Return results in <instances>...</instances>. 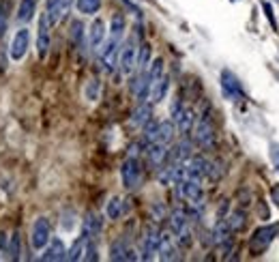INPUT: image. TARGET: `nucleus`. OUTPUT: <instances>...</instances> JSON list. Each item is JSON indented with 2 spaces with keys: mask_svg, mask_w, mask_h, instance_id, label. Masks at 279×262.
Wrapping results in <instances>:
<instances>
[{
  "mask_svg": "<svg viewBox=\"0 0 279 262\" xmlns=\"http://www.w3.org/2000/svg\"><path fill=\"white\" fill-rule=\"evenodd\" d=\"M123 39L121 37H109L103 41L101 49H99V61H101V69L106 73H114V69L118 67V54H121Z\"/></svg>",
  "mask_w": 279,
  "mask_h": 262,
  "instance_id": "obj_1",
  "label": "nucleus"
},
{
  "mask_svg": "<svg viewBox=\"0 0 279 262\" xmlns=\"http://www.w3.org/2000/svg\"><path fill=\"white\" fill-rule=\"evenodd\" d=\"M170 232L181 245L191 243V230H189V215L185 209L176 206L170 213Z\"/></svg>",
  "mask_w": 279,
  "mask_h": 262,
  "instance_id": "obj_2",
  "label": "nucleus"
},
{
  "mask_svg": "<svg viewBox=\"0 0 279 262\" xmlns=\"http://www.w3.org/2000/svg\"><path fill=\"white\" fill-rule=\"evenodd\" d=\"M138 37L131 34L127 41H123L121 46V54H118V69L124 73V76H131L138 67Z\"/></svg>",
  "mask_w": 279,
  "mask_h": 262,
  "instance_id": "obj_3",
  "label": "nucleus"
},
{
  "mask_svg": "<svg viewBox=\"0 0 279 262\" xmlns=\"http://www.w3.org/2000/svg\"><path fill=\"white\" fill-rule=\"evenodd\" d=\"M193 142H196L200 148H213L215 146V127H213V123L208 121L206 116H200L196 123H193Z\"/></svg>",
  "mask_w": 279,
  "mask_h": 262,
  "instance_id": "obj_4",
  "label": "nucleus"
},
{
  "mask_svg": "<svg viewBox=\"0 0 279 262\" xmlns=\"http://www.w3.org/2000/svg\"><path fill=\"white\" fill-rule=\"evenodd\" d=\"M121 179H123V187L129 191H136L142 185V168H140L138 157H127L124 159V164L121 168Z\"/></svg>",
  "mask_w": 279,
  "mask_h": 262,
  "instance_id": "obj_5",
  "label": "nucleus"
},
{
  "mask_svg": "<svg viewBox=\"0 0 279 262\" xmlns=\"http://www.w3.org/2000/svg\"><path fill=\"white\" fill-rule=\"evenodd\" d=\"M279 234V224H271V226H260L256 232H253L251 241H249V247H251L253 254H262L268 245L275 241V236Z\"/></svg>",
  "mask_w": 279,
  "mask_h": 262,
  "instance_id": "obj_6",
  "label": "nucleus"
},
{
  "mask_svg": "<svg viewBox=\"0 0 279 262\" xmlns=\"http://www.w3.org/2000/svg\"><path fill=\"white\" fill-rule=\"evenodd\" d=\"M52 241V226L46 217H37V221L32 224L31 230V245L34 251L46 249V245Z\"/></svg>",
  "mask_w": 279,
  "mask_h": 262,
  "instance_id": "obj_7",
  "label": "nucleus"
},
{
  "mask_svg": "<svg viewBox=\"0 0 279 262\" xmlns=\"http://www.w3.org/2000/svg\"><path fill=\"white\" fill-rule=\"evenodd\" d=\"M202 181L196 179H183L181 183H176V194L178 198H185L191 204H202L204 200V191H202Z\"/></svg>",
  "mask_w": 279,
  "mask_h": 262,
  "instance_id": "obj_8",
  "label": "nucleus"
},
{
  "mask_svg": "<svg viewBox=\"0 0 279 262\" xmlns=\"http://www.w3.org/2000/svg\"><path fill=\"white\" fill-rule=\"evenodd\" d=\"M221 92H223V97L230 99V101H238V99H243L241 82H238V77L234 76L232 71H228V69H223V71H221Z\"/></svg>",
  "mask_w": 279,
  "mask_h": 262,
  "instance_id": "obj_9",
  "label": "nucleus"
},
{
  "mask_svg": "<svg viewBox=\"0 0 279 262\" xmlns=\"http://www.w3.org/2000/svg\"><path fill=\"white\" fill-rule=\"evenodd\" d=\"M159 239H161V232H159L155 226H148L142 236V256H140V260L155 258L157 249H159Z\"/></svg>",
  "mask_w": 279,
  "mask_h": 262,
  "instance_id": "obj_10",
  "label": "nucleus"
},
{
  "mask_svg": "<svg viewBox=\"0 0 279 262\" xmlns=\"http://www.w3.org/2000/svg\"><path fill=\"white\" fill-rule=\"evenodd\" d=\"M49 28H52V24H49L47 13L43 11L41 17H39V34H37V54H39V58H46L47 52H49Z\"/></svg>",
  "mask_w": 279,
  "mask_h": 262,
  "instance_id": "obj_11",
  "label": "nucleus"
},
{
  "mask_svg": "<svg viewBox=\"0 0 279 262\" xmlns=\"http://www.w3.org/2000/svg\"><path fill=\"white\" fill-rule=\"evenodd\" d=\"M146 159L153 168L166 166V161L170 159L168 144H163V142H151V144H146Z\"/></svg>",
  "mask_w": 279,
  "mask_h": 262,
  "instance_id": "obj_12",
  "label": "nucleus"
},
{
  "mask_svg": "<svg viewBox=\"0 0 279 262\" xmlns=\"http://www.w3.org/2000/svg\"><path fill=\"white\" fill-rule=\"evenodd\" d=\"M28 43H31V32H28V28H19L16 32V37H13V41H11V49H9L13 61H22V58L26 56Z\"/></svg>",
  "mask_w": 279,
  "mask_h": 262,
  "instance_id": "obj_13",
  "label": "nucleus"
},
{
  "mask_svg": "<svg viewBox=\"0 0 279 262\" xmlns=\"http://www.w3.org/2000/svg\"><path fill=\"white\" fill-rule=\"evenodd\" d=\"M103 41H106V22L103 19H94L91 24V31H88V49L93 54H99Z\"/></svg>",
  "mask_w": 279,
  "mask_h": 262,
  "instance_id": "obj_14",
  "label": "nucleus"
},
{
  "mask_svg": "<svg viewBox=\"0 0 279 262\" xmlns=\"http://www.w3.org/2000/svg\"><path fill=\"white\" fill-rule=\"evenodd\" d=\"M157 258L159 260H176L178 258V247L174 243V234L172 232H161L159 239V249H157Z\"/></svg>",
  "mask_w": 279,
  "mask_h": 262,
  "instance_id": "obj_15",
  "label": "nucleus"
},
{
  "mask_svg": "<svg viewBox=\"0 0 279 262\" xmlns=\"http://www.w3.org/2000/svg\"><path fill=\"white\" fill-rule=\"evenodd\" d=\"M109 260H140V256H136V249H131L124 239H118L109 245Z\"/></svg>",
  "mask_w": 279,
  "mask_h": 262,
  "instance_id": "obj_16",
  "label": "nucleus"
},
{
  "mask_svg": "<svg viewBox=\"0 0 279 262\" xmlns=\"http://www.w3.org/2000/svg\"><path fill=\"white\" fill-rule=\"evenodd\" d=\"M41 260L46 262H61L67 260V249H64V243L61 239H52L46 245V251L41 254Z\"/></svg>",
  "mask_w": 279,
  "mask_h": 262,
  "instance_id": "obj_17",
  "label": "nucleus"
},
{
  "mask_svg": "<svg viewBox=\"0 0 279 262\" xmlns=\"http://www.w3.org/2000/svg\"><path fill=\"white\" fill-rule=\"evenodd\" d=\"M101 215L94 213V211H91V213H86V217H84L82 221V234L86 236V239H97L99 232H101Z\"/></svg>",
  "mask_w": 279,
  "mask_h": 262,
  "instance_id": "obj_18",
  "label": "nucleus"
},
{
  "mask_svg": "<svg viewBox=\"0 0 279 262\" xmlns=\"http://www.w3.org/2000/svg\"><path fill=\"white\" fill-rule=\"evenodd\" d=\"M193 155V142L189 138L183 136V140H178V144L174 146V151H170L172 161H178V164H185V161L191 159Z\"/></svg>",
  "mask_w": 279,
  "mask_h": 262,
  "instance_id": "obj_19",
  "label": "nucleus"
},
{
  "mask_svg": "<svg viewBox=\"0 0 279 262\" xmlns=\"http://www.w3.org/2000/svg\"><path fill=\"white\" fill-rule=\"evenodd\" d=\"M193 123H196V112L191 110V108H183L181 114L174 118V125H176L178 133H183V136H187V133H191L193 129Z\"/></svg>",
  "mask_w": 279,
  "mask_h": 262,
  "instance_id": "obj_20",
  "label": "nucleus"
},
{
  "mask_svg": "<svg viewBox=\"0 0 279 262\" xmlns=\"http://www.w3.org/2000/svg\"><path fill=\"white\" fill-rule=\"evenodd\" d=\"M213 243L219 245V247H223V245L228 247L232 243V230H230V226H228L226 219H219L215 224V228H213Z\"/></svg>",
  "mask_w": 279,
  "mask_h": 262,
  "instance_id": "obj_21",
  "label": "nucleus"
},
{
  "mask_svg": "<svg viewBox=\"0 0 279 262\" xmlns=\"http://www.w3.org/2000/svg\"><path fill=\"white\" fill-rule=\"evenodd\" d=\"M168 88H170V77L163 73V76L159 77L157 82H153V86H151V95H148V99H151L153 106H155V103H161L163 99H166Z\"/></svg>",
  "mask_w": 279,
  "mask_h": 262,
  "instance_id": "obj_22",
  "label": "nucleus"
},
{
  "mask_svg": "<svg viewBox=\"0 0 279 262\" xmlns=\"http://www.w3.org/2000/svg\"><path fill=\"white\" fill-rule=\"evenodd\" d=\"M151 118H153V106H151V103H146V101H140L138 108L133 110V114H131V125L133 127H144Z\"/></svg>",
  "mask_w": 279,
  "mask_h": 262,
  "instance_id": "obj_23",
  "label": "nucleus"
},
{
  "mask_svg": "<svg viewBox=\"0 0 279 262\" xmlns=\"http://www.w3.org/2000/svg\"><path fill=\"white\" fill-rule=\"evenodd\" d=\"M174 136H176V125H174V121H161L159 123V129H157V142H163V144L170 146Z\"/></svg>",
  "mask_w": 279,
  "mask_h": 262,
  "instance_id": "obj_24",
  "label": "nucleus"
},
{
  "mask_svg": "<svg viewBox=\"0 0 279 262\" xmlns=\"http://www.w3.org/2000/svg\"><path fill=\"white\" fill-rule=\"evenodd\" d=\"M86 243L88 239L84 234H79L76 241H73V245L67 249V260L69 262H76V260H84V251H86Z\"/></svg>",
  "mask_w": 279,
  "mask_h": 262,
  "instance_id": "obj_25",
  "label": "nucleus"
},
{
  "mask_svg": "<svg viewBox=\"0 0 279 262\" xmlns=\"http://www.w3.org/2000/svg\"><path fill=\"white\" fill-rule=\"evenodd\" d=\"M124 211H127V204H124L121 198H118V196L109 198V202H108V206H106V213H108L109 219H121Z\"/></svg>",
  "mask_w": 279,
  "mask_h": 262,
  "instance_id": "obj_26",
  "label": "nucleus"
},
{
  "mask_svg": "<svg viewBox=\"0 0 279 262\" xmlns=\"http://www.w3.org/2000/svg\"><path fill=\"white\" fill-rule=\"evenodd\" d=\"M37 11V0H19V9H17V19L19 22H31Z\"/></svg>",
  "mask_w": 279,
  "mask_h": 262,
  "instance_id": "obj_27",
  "label": "nucleus"
},
{
  "mask_svg": "<svg viewBox=\"0 0 279 262\" xmlns=\"http://www.w3.org/2000/svg\"><path fill=\"white\" fill-rule=\"evenodd\" d=\"M228 226H230V230L232 232H241L243 228H245V224H247V215L243 213L241 209H236V211H232L230 215H228Z\"/></svg>",
  "mask_w": 279,
  "mask_h": 262,
  "instance_id": "obj_28",
  "label": "nucleus"
},
{
  "mask_svg": "<svg viewBox=\"0 0 279 262\" xmlns=\"http://www.w3.org/2000/svg\"><path fill=\"white\" fill-rule=\"evenodd\" d=\"M151 65V46L148 43H140L138 47V71H146Z\"/></svg>",
  "mask_w": 279,
  "mask_h": 262,
  "instance_id": "obj_29",
  "label": "nucleus"
},
{
  "mask_svg": "<svg viewBox=\"0 0 279 262\" xmlns=\"http://www.w3.org/2000/svg\"><path fill=\"white\" fill-rule=\"evenodd\" d=\"M76 7L82 15H94L101 9V0H78Z\"/></svg>",
  "mask_w": 279,
  "mask_h": 262,
  "instance_id": "obj_30",
  "label": "nucleus"
},
{
  "mask_svg": "<svg viewBox=\"0 0 279 262\" xmlns=\"http://www.w3.org/2000/svg\"><path fill=\"white\" fill-rule=\"evenodd\" d=\"M146 73H148V80H151V86H153V82H157L159 77L163 76V58H155V61L148 65Z\"/></svg>",
  "mask_w": 279,
  "mask_h": 262,
  "instance_id": "obj_31",
  "label": "nucleus"
},
{
  "mask_svg": "<svg viewBox=\"0 0 279 262\" xmlns=\"http://www.w3.org/2000/svg\"><path fill=\"white\" fill-rule=\"evenodd\" d=\"M71 39L73 43H76V47L84 49V24L76 19V22H71Z\"/></svg>",
  "mask_w": 279,
  "mask_h": 262,
  "instance_id": "obj_32",
  "label": "nucleus"
},
{
  "mask_svg": "<svg viewBox=\"0 0 279 262\" xmlns=\"http://www.w3.org/2000/svg\"><path fill=\"white\" fill-rule=\"evenodd\" d=\"M142 129H144V144L157 142V129H159V123L157 121H153V118H151V121H148Z\"/></svg>",
  "mask_w": 279,
  "mask_h": 262,
  "instance_id": "obj_33",
  "label": "nucleus"
},
{
  "mask_svg": "<svg viewBox=\"0 0 279 262\" xmlns=\"http://www.w3.org/2000/svg\"><path fill=\"white\" fill-rule=\"evenodd\" d=\"M109 34L112 37H121L124 34V17L121 15V13H116V15L112 17V22H109Z\"/></svg>",
  "mask_w": 279,
  "mask_h": 262,
  "instance_id": "obj_34",
  "label": "nucleus"
},
{
  "mask_svg": "<svg viewBox=\"0 0 279 262\" xmlns=\"http://www.w3.org/2000/svg\"><path fill=\"white\" fill-rule=\"evenodd\" d=\"M7 254L11 260L19 258V234H11L9 236V247H7Z\"/></svg>",
  "mask_w": 279,
  "mask_h": 262,
  "instance_id": "obj_35",
  "label": "nucleus"
},
{
  "mask_svg": "<svg viewBox=\"0 0 279 262\" xmlns=\"http://www.w3.org/2000/svg\"><path fill=\"white\" fill-rule=\"evenodd\" d=\"M262 9H264V15H266V19L271 22L273 31H279V24H277V19H275V11H273V7L268 2H262Z\"/></svg>",
  "mask_w": 279,
  "mask_h": 262,
  "instance_id": "obj_36",
  "label": "nucleus"
},
{
  "mask_svg": "<svg viewBox=\"0 0 279 262\" xmlns=\"http://www.w3.org/2000/svg\"><path fill=\"white\" fill-rule=\"evenodd\" d=\"M99 91H101L99 80H91V84H88V88H86V97L91 99V101H94V99L99 97Z\"/></svg>",
  "mask_w": 279,
  "mask_h": 262,
  "instance_id": "obj_37",
  "label": "nucleus"
},
{
  "mask_svg": "<svg viewBox=\"0 0 279 262\" xmlns=\"http://www.w3.org/2000/svg\"><path fill=\"white\" fill-rule=\"evenodd\" d=\"M71 2L73 0H58V17H64L69 13V9H71Z\"/></svg>",
  "mask_w": 279,
  "mask_h": 262,
  "instance_id": "obj_38",
  "label": "nucleus"
},
{
  "mask_svg": "<svg viewBox=\"0 0 279 262\" xmlns=\"http://www.w3.org/2000/svg\"><path fill=\"white\" fill-rule=\"evenodd\" d=\"M268 153H271V161H273V166H275V170L279 172V144H271V148H268Z\"/></svg>",
  "mask_w": 279,
  "mask_h": 262,
  "instance_id": "obj_39",
  "label": "nucleus"
},
{
  "mask_svg": "<svg viewBox=\"0 0 279 262\" xmlns=\"http://www.w3.org/2000/svg\"><path fill=\"white\" fill-rule=\"evenodd\" d=\"M183 108H185V106H183V101H181V99H174V101H172V108H170V116H172V121H174V118H176L178 114H181V110H183Z\"/></svg>",
  "mask_w": 279,
  "mask_h": 262,
  "instance_id": "obj_40",
  "label": "nucleus"
},
{
  "mask_svg": "<svg viewBox=\"0 0 279 262\" xmlns=\"http://www.w3.org/2000/svg\"><path fill=\"white\" fill-rule=\"evenodd\" d=\"M7 31V7H0V37Z\"/></svg>",
  "mask_w": 279,
  "mask_h": 262,
  "instance_id": "obj_41",
  "label": "nucleus"
},
{
  "mask_svg": "<svg viewBox=\"0 0 279 262\" xmlns=\"http://www.w3.org/2000/svg\"><path fill=\"white\" fill-rule=\"evenodd\" d=\"M7 247H9V236L4 232H0V249L7 251Z\"/></svg>",
  "mask_w": 279,
  "mask_h": 262,
  "instance_id": "obj_42",
  "label": "nucleus"
},
{
  "mask_svg": "<svg viewBox=\"0 0 279 262\" xmlns=\"http://www.w3.org/2000/svg\"><path fill=\"white\" fill-rule=\"evenodd\" d=\"M127 157H140V144H131V146H129Z\"/></svg>",
  "mask_w": 279,
  "mask_h": 262,
  "instance_id": "obj_43",
  "label": "nucleus"
},
{
  "mask_svg": "<svg viewBox=\"0 0 279 262\" xmlns=\"http://www.w3.org/2000/svg\"><path fill=\"white\" fill-rule=\"evenodd\" d=\"M271 196H273V202H275V204L279 206V185L275 187V189H273V194H271Z\"/></svg>",
  "mask_w": 279,
  "mask_h": 262,
  "instance_id": "obj_44",
  "label": "nucleus"
}]
</instances>
